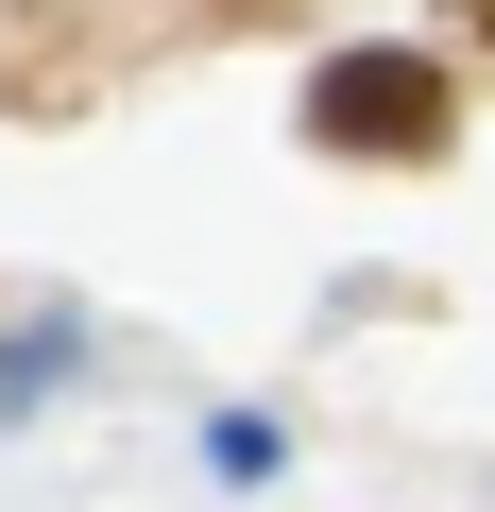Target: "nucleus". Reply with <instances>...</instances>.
<instances>
[{
  "mask_svg": "<svg viewBox=\"0 0 495 512\" xmlns=\"http://www.w3.org/2000/svg\"><path fill=\"white\" fill-rule=\"evenodd\" d=\"M308 137L325 154H444V69L427 52H325L308 69Z\"/></svg>",
  "mask_w": 495,
  "mask_h": 512,
  "instance_id": "obj_1",
  "label": "nucleus"
},
{
  "mask_svg": "<svg viewBox=\"0 0 495 512\" xmlns=\"http://www.w3.org/2000/svg\"><path fill=\"white\" fill-rule=\"evenodd\" d=\"M461 18H478V35H495V0H461Z\"/></svg>",
  "mask_w": 495,
  "mask_h": 512,
  "instance_id": "obj_2",
  "label": "nucleus"
}]
</instances>
